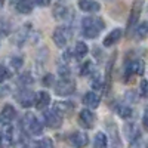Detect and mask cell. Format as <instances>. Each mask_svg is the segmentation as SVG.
<instances>
[{
    "instance_id": "6da1fadb",
    "label": "cell",
    "mask_w": 148,
    "mask_h": 148,
    "mask_svg": "<svg viewBox=\"0 0 148 148\" xmlns=\"http://www.w3.org/2000/svg\"><path fill=\"white\" fill-rule=\"evenodd\" d=\"M105 28V24L101 18L88 16L82 21V34L86 39H95L99 36V33Z\"/></svg>"
},
{
    "instance_id": "7a4b0ae2",
    "label": "cell",
    "mask_w": 148,
    "mask_h": 148,
    "mask_svg": "<svg viewBox=\"0 0 148 148\" xmlns=\"http://www.w3.org/2000/svg\"><path fill=\"white\" fill-rule=\"evenodd\" d=\"M21 126H22L24 132H27L30 135H34V136L43 133V125H42V121L37 119L34 114H31V113H27L25 116L22 117Z\"/></svg>"
},
{
    "instance_id": "3957f363",
    "label": "cell",
    "mask_w": 148,
    "mask_h": 148,
    "mask_svg": "<svg viewBox=\"0 0 148 148\" xmlns=\"http://www.w3.org/2000/svg\"><path fill=\"white\" fill-rule=\"evenodd\" d=\"M74 90H76V82L68 77H61V80H58V83L55 84V93L59 96L71 95Z\"/></svg>"
},
{
    "instance_id": "277c9868",
    "label": "cell",
    "mask_w": 148,
    "mask_h": 148,
    "mask_svg": "<svg viewBox=\"0 0 148 148\" xmlns=\"http://www.w3.org/2000/svg\"><path fill=\"white\" fill-rule=\"evenodd\" d=\"M144 71H145V68H144L142 61H139V59L132 61L125 68V82H130V79L133 76H141V74H144Z\"/></svg>"
},
{
    "instance_id": "5b68a950",
    "label": "cell",
    "mask_w": 148,
    "mask_h": 148,
    "mask_svg": "<svg viewBox=\"0 0 148 148\" xmlns=\"http://www.w3.org/2000/svg\"><path fill=\"white\" fill-rule=\"evenodd\" d=\"M43 119H45L46 126L52 127V129H58L61 125H62V117L53 110H46L43 113Z\"/></svg>"
},
{
    "instance_id": "8992f818",
    "label": "cell",
    "mask_w": 148,
    "mask_h": 148,
    "mask_svg": "<svg viewBox=\"0 0 148 148\" xmlns=\"http://www.w3.org/2000/svg\"><path fill=\"white\" fill-rule=\"evenodd\" d=\"M79 123L86 127V129H92L93 127V123H95V116L90 110L88 108H83L80 113H79Z\"/></svg>"
},
{
    "instance_id": "52a82bcc",
    "label": "cell",
    "mask_w": 148,
    "mask_h": 148,
    "mask_svg": "<svg viewBox=\"0 0 148 148\" xmlns=\"http://www.w3.org/2000/svg\"><path fill=\"white\" fill-rule=\"evenodd\" d=\"M52 39H53V42H55V45L58 47H64L67 45V42H68V28H65V27L55 28Z\"/></svg>"
},
{
    "instance_id": "ba28073f",
    "label": "cell",
    "mask_w": 148,
    "mask_h": 148,
    "mask_svg": "<svg viewBox=\"0 0 148 148\" xmlns=\"http://www.w3.org/2000/svg\"><path fill=\"white\" fill-rule=\"evenodd\" d=\"M34 95H33V92L31 90H28L27 88H24L22 90H19V93L16 95V99H18V102L21 104V107H24V108H28V107H31L33 104H34Z\"/></svg>"
},
{
    "instance_id": "9c48e42d",
    "label": "cell",
    "mask_w": 148,
    "mask_h": 148,
    "mask_svg": "<svg viewBox=\"0 0 148 148\" xmlns=\"http://www.w3.org/2000/svg\"><path fill=\"white\" fill-rule=\"evenodd\" d=\"M15 116H16V110L12 105H5L3 110L0 111V123L2 125H10Z\"/></svg>"
},
{
    "instance_id": "30bf717a",
    "label": "cell",
    "mask_w": 148,
    "mask_h": 148,
    "mask_svg": "<svg viewBox=\"0 0 148 148\" xmlns=\"http://www.w3.org/2000/svg\"><path fill=\"white\" fill-rule=\"evenodd\" d=\"M70 142L76 148H84L89 142V136L84 132H74L70 136Z\"/></svg>"
},
{
    "instance_id": "8fae6325",
    "label": "cell",
    "mask_w": 148,
    "mask_h": 148,
    "mask_svg": "<svg viewBox=\"0 0 148 148\" xmlns=\"http://www.w3.org/2000/svg\"><path fill=\"white\" fill-rule=\"evenodd\" d=\"M74 102H70V101H58V102H55V105H53V111H56V113L62 117V116H65V114H70L71 111L74 110Z\"/></svg>"
},
{
    "instance_id": "7c38bea8",
    "label": "cell",
    "mask_w": 148,
    "mask_h": 148,
    "mask_svg": "<svg viewBox=\"0 0 148 148\" xmlns=\"http://www.w3.org/2000/svg\"><path fill=\"white\" fill-rule=\"evenodd\" d=\"M79 8L83 10V12H98L101 10V3L96 2V0H80L79 2Z\"/></svg>"
},
{
    "instance_id": "4fadbf2b",
    "label": "cell",
    "mask_w": 148,
    "mask_h": 148,
    "mask_svg": "<svg viewBox=\"0 0 148 148\" xmlns=\"http://www.w3.org/2000/svg\"><path fill=\"white\" fill-rule=\"evenodd\" d=\"M83 104L89 108H98L101 104V96L95 92H88L83 96Z\"/></svg>"
},
{
    "instance_id": "5bb4252c",
    "label": "cell",
    "mask_w": 148,
    "mask_h": 148,
    "mask_svg": "<svg viewBox=\"0 0 148 148\" xmlns=\"http://www.w3.org/2000/svg\"><path fill=\"white\" fill-rule=\"evenodd\" d=\"M49 104H51V95H49L47 92L42 90V92H39V93L36 95V98H34V105L39 108V110L46 108Z\"/></svg>"
},
{
    "instance_id": "9a60e30c",
    "label": "cell",
    "mask_w": 148,
    "mask_h": 148,
    "mask_svg": "<svg viewBox=\"0 0 148 148\" xmlns=\"http://www.w3.org/2000/svg\"><path fill=\"white\" fill-rule=\"evenodd\" d=\"M139 15H141V3L136 2V3L132 6V10H130L129 21H127V30H130L132 27L136 25V22H138V19H139Z\"/></svg>"
},
{
    "instance_id": "2e32d148",
    "label": "cell",
    "mask_w": 148,
    "mask_h": 148,
    "mask_svg": "<svg viewBox=\"0 0 148 148\" xmlns=\"http://www.w3.org/2000/svg\"><path fill=\"white\" fill-rule=\"evenodd\" d=\"M121 30L120 28H114L111 33H108V36L104 39V46L105 47H108V46H113V45H116L119 40H120V37H121Z\"/></svg>"
},
{
    "instance_id": "e0dca14e",
    "label": "cell",
    "mask_w": 148,
    "mask_h": 148,
    "mask_svg": "<svg viewBox=\"0 0 148 148\" xmlns=\"http://www.w3.org/2000/svg\"><path fill=\"white\" fill-rule=\"evenodd\" d=\"M34 9V0H18L16 10L19 14H31Z\"/></svg>"
},
{
    "instance_id": "ac0fdd59",
    "label": "cell",
    "mask_w": 148,
    "mask_h": 148,
    "mask_svg": "<svg viewBox=\"0 0 148 148\" xmlns=\"http://www.w3.org/2000/svg\"><path fill=\"white\" fill-rule=\"evenodd\" d=\"M52 14H53V18H55V19L64 21V19H67L70 10H68V8L64 6V5H56V6L53 8V10H52Z\"/></svg>"
},
{
    "instance_id": "d6986e66",
    "label": "cell",
    "mask_w": 148,
    "mask_h": 148,
    "mask_svg": "<svg viewBox=\"0 0 148 148\" xmlns=\"http://www.w3.org/2000/svg\"><path fill=\"white\" fill-rule=\"evenodd\" d=\"M107 147H108V141H107L105 133L98 132L93 139V148H107Z\"/></svg>"
},
{
    "instance_id": "ffe728a7",
    "label": "cell",
    "mask_w": 148,
    "mask_h": 148,
    "mask_svg": "<svg viewBox=\"0 0 148 148\" xmlns=\"http://www.w3.org/2000/svg\"><path fill=\"white\" fill-rule=\"evenodd\" d=\"M88 52H89V47L84 42H77L76 46H74V55H76V58H83V56H86Z\"/></svg>"
},
{
    "instance_id": "44dd1931",
    "label": "cell",
    "mask_w": 148,
    "mask_h": 148,
    "mask_svg": "<svg viewBox=\"0 0 148 148\" xmlns=\"http://www.w3.org/2000/svg\"><path fill=\"white\" fill-rule=\"evenodd\" d=\"M27 30H28V27H22L16 34H15V43L18 45V46H22V43L25 42V39H27V36H28V33H27Z\"/></svg>"
},
{
    "instance_id": "7402d4cb",
    "label": "cell",
    "mask_w": 148,
    "mask_h": 148,
    "mask_svg": "<svg viewBox=\"0 0 148 148\" xmlns=\"http://www.w3.org/2000/svg\"><path fill=\"white\" fill-rule=\"evenodd\" d=\"M93 73H95V65H93V62H90V61H86V62L82 65L80 74H82V76H92Z\"/></svg>"
},
{
    "instance_id": "603a6c76",
    "label": "cell",
    "mask_w": 148,
    "mask_h": 148,
    "mask_svg": "<svg viewBox=\"0 0 148 148\" xmlns=\"http://www.w3.org/2000/svg\"><path fill=\"white\" fill-rule=\"evenodd\" d=\"M116 111H117V114H119L121 119H129V117H132V108L127 107V105H119V107L116 108Z\"/></svg>"
},
{
    "instance_id": "cb8c5ba5",
    "label": "cell",
    "mask_w": 148,
    "mask_h": 148,
    "mask_svg": "<svg viewBox=\"0 0 148 148\" xmlns=\"http://www.w3.org/2000/svg\"><path fill=\"white\" fill-rule=\"evenodd\" d=\"M135 33H136L138 39H144V37H147V36H148V22H147V21L141 22Z\"/></svg>"
},
{
    "instance_id": "d4e9b609",
    "label": "cell",
    "mask_w": 148,
    "mask_h": 148,
    "mask_svg": "<svg viewBox=\"0 0 148 148\" xmlns=\"http://www.w3.org/2000/svg\"><path fill=\"white\" fill-rule=\"evenodd\" d=\"M18 83H19L21 86H24V88H25V86H28V84H31V83H33V76H31L30 73L22 74V76L18 79Z\"/></svg>"
},
{
    "instance_id": "484cf974",
    "label": "cell",
    "mask_w": 148,
    "mask_h": 148,
    "mask_svg": "<svg viewBox=\"0 0 148 148\" xmlns=\"http://www.w3.org/2000/svg\"><path fill=\"white\" fill-rule=\"evenodd\" d=\"M92 82H90V84H92V88L93 89H96V90H101L102 89V80H101V77L98 76V74H92Z\"/></svg>"
},
{
    "instance_id": "4316f807",
    "label": "cell",
    "mask_w": 148,
    "mask_h": 148,
    "mask_svg": "<svg viewBox=\"0 0 148 148\" xmlns=\"http://www.w3.org/2000/svg\"><path fill=\"white\" fill-rule=\"evenodd\" d=\"M9 64H10L12 70L18 71V70H19V68L22 67V58H19V56H14V58H10Z\"/></svg>"
},
{
    "instance_id": "83f0119b",
    "label": "cell",
    "mask_w": 148,
    "mask_h": 148,
    "mask_svg": "<svg viewBox=\"0 0 148 148\" xmlns=\"http://www.w3.org/2000/svg\"><path fill=\"white\" fill-rule=\"evenodd\" d=\"M10 33V25L6 19H0V34L2 36H8Z\"/></svg>"
},
{
    "instance_id": "f1b7e54d",
    "label": "cell",
    "mask_w": 148,
    "mask_h": 148,
    "mask_svg": "<svg viewBox=\"0 0 148 148\" xmlns=\"http://www.w3.org/2000/svg\"><path fill=\"white\" fill-rule=\"evenodd\" d=\"M36 148H53V144L49 138H45V139H42L36 144Z\"/></svg>"
},
{
    "instance_id": "f546056e",
    "label": "cell",
    "mask_w": 148,
    "mask_h": 148,
    "mask_svg": "<svg viewBox=\"0 0 148 148\" xmlns=\"http://www.w3.org/2000/svg\"><path fill=\"white\" fill-rule=\"evenodd\" d=\"M8 77H9V71H8V68L0 64V83H3Z\"/></svg>"
},
{
    "instance_id": "4dcf8cb0",
    "label": "cell",
    "mask_w": 148,
    "mask_h": 148,
    "mask_svg": "<svg viewBox=\"0 0 148 148\" xmlns=\"http://www.w3.org/2000/svg\"><path fill=\"white\" fill-rule=\"evenodd\" d=\"M141 95L144 98H148V80L141 82Z\"/></svg>"
},
{
    "instance_id": "1f68e13d",
    "label": "cell",
    "mask_w": 148,
    "mask_h": 148,
    "mask_svg": "<svg viewBox=\"0 0 148 148\" xmlns=\"http://www.w3.org/2000/svg\"><path fill=\"white\" fill-rule=\"evenodd\" d=\"M43 86H52L53 84V76L52 74H46V76L43 77Z\"/></svg>"
},
{
    "instance_id": "d6a6232c",
    "label": "cell",
    "mask_w": 148,
    "mask_h": 148,
    "mask_svg": "<svg viewBox=\"0 0 148 148\" xmlns=\"http://www.w3.org/2000/svg\"><path fill=\"white\" fill-rule=\"evenodd\" d=\"M142 126H144V129L148 132V113H145V116H144V119H142Z\"/></svg>"
},
{
    "instance_id": "836d02e7",
    "label": "cell",
    "mask_w": 148,
    "mask_h": 148,
    "mask_svg": "<svg viewBox=\"0 0 148 148\" xmlns=\"http://www.w3.org/2000/svg\"><path fill=\"white\" fill-rule=\"evenodd\" d=\"M34 2L39 5V6H49V3H51V0H34Z\"/></svg>"
},
{
    "instance_id": "e575fe53",
    "label": "cell",
    "mask_w": 148,
    "mask_h": 148,
    "mask_svg": "<svg viewBox=\"0 0 148 148\" xmlns=\"http://www.w3.org/2000/svg\"><path fill=\"white\" fill-rule=\"evenodd\" d=\"M126 99H129V101H130V99H132V101H136V95H135L133 92H127V93H126Z\"/></svg>"
},
{
    "instance_id": "d590c367",
    "label": "cell",
    "mask_w": 148,
    "mask_h": 148,
    "mask_svg": "<svg viewBox=\"0 0 148 148\" xmlns=\"http://www.w3.org/2000/svg\"><path fill=\"white\" fill-rule=\"evenodd\" d=\"M2 147H3V135L0 133V148H2Z\"/></svg>"
}]
</instances>
